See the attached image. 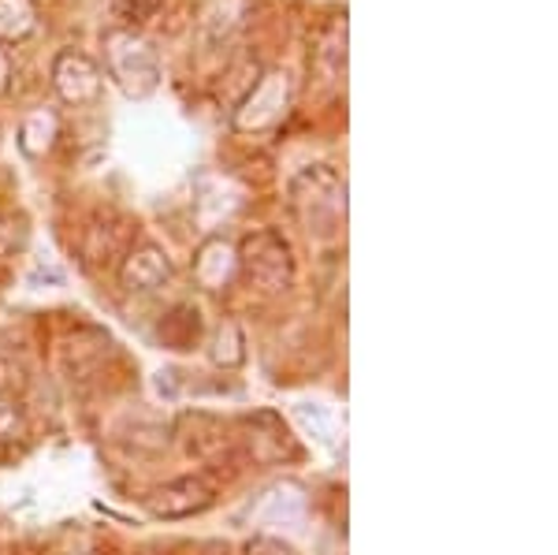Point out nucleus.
Instances as JSON below:
<instances>
[{
  "mask_svg": "<svg viewBox=\"0 0 558 555\" xmlns=\"http://www.w3.org/2000/svg\"><path fill=\"white\" fill-rule=\"evenodd\" d=\"M202 339V313L191 302H179L160 321V347L165 351H194Z\"/></svg>",
  "mask_w": 558,
  "mask_h": 555,
  "instance_id": "nucleus-11",
  "label": "nucleus"
},
{
  "mask_svg": "<svg viewBox=\"0 0 558 555\" xmlns=\"http://www.w3.org/2000/svg\"><path fill=\"white\" fill-rule=\"evenodd\" d=\"M38 31L34 0H0V41H26Z\"/></svg>",
  "mask_w": 558,
  "mask_h": 555,
  "instance_id": "nucleus-15",
  "label": "nucleus"
},
{
  "mask_svg": "<svg viewBox=\"0 0 558 555\" xmlns=\"http://www.w3.org/2000/svg\"><path fill=\"white\" fill-rule=\"evenodd\" d=\"M8 86H12V60L0 49V94H8Z\"/></svg>",
  "mask_w": 558,
  "mask_h": 555,
  "instance_id": "nucleus-19",
  "label": "nucleus"
},
{
  "mask_svg": "<svg viewBox=\"0 0 558 555\" xmlns=\"http://www.w3.org/2000/svg\"><path fill=\"white\" fill-rule=\"evenodd\" d=\"M52 86H57L60 101L68 105H97L101 101V89H105V79H101V68L86 57V52H60L57 64H52Z\"/></svg>",
  "mask_w": 558,
  "mask_h": 555,
  "instance_id": "nucleus-7",
  "label": "nucleus"
},
{
  "mask_svg": "<svg viewBox=\"0 0 558 555\" xmlns=\"http://www.w3.org/2000/svg\"><path fill=\"white\" fill-rule=\"evenodd\" d=\"M105 60H108V75L120 83V89L128 97H146L157 89L160 64H157V49L134 31H112L105 38Z\"/></svg>",
  "mask_w": 558,
  "mask_h": 555,
  "instance_id": "nucleus-3",
  "label": "nucleus"
},
{
  "mask_svg": "<svg viewBox=\"0 0 558 555\" xmlns=\"http://www.w3.org/2000/svg\"><path fill=\"white\" fill-rule=\"evenodd\" d=\"M31 436V418H26V407L15 391L0 388V447L23 444Z\"/></svg>",
  "mask_w": 558,
  "mask_h": 555,
  "instance_id": "nucleus-16",
  "label": "nucleus"
},
{
  "mask_svg": "<svg viewBox=\"0 0 558 555\" xmlns=\"http://www.w3.org/2000/svg\"><path fill=\"white\" fill-rule=\"evenodd\" d=\"M291 105V75L287 71H268L260 83L250 89L246 101L235 109V131H272L279 120L287 116Z\"/></svg>",
  "mask_w": 558,
  "mask_h": 555,
  "instance_id": "nucleus-5",
  "label": "nucleus"
},
{
  "mask_svg": "<svg viewBox=\"0 0 558 555\" xmlns=\"http://www.w3.org/2000/svg\"><path fill=\"white\" fill-rule=\"evenodd\" d=\"M120 15L128 23H142V20H149V15H157V8H160V0H120Z\"/></svg>",
  "mask_w": 558,
  "mask_h": 555,
  "instance_id": "nucleus-17",
  "label": "nucleus"
},
{
  "mask_svg": "<svg viewBox=\"0 0 558 555\" xmlns=\"http://www.w3.org/2000/svg\"><path fill=\"white\" fill-rule=\"evenodd\" d=\"M246 15H250V0H202L197 26H202L205 38L228 41L246 23Z\"/></svg>",
  "mask_w": 558,
  "mask_h": 555,
  "instance_id": "nucleus-10",
  "label": "nucleus"
},
{
  "mask_svg": "<svg viewBox=\"0 0 558 555\" xmlns=\"http://www.w3.org/2000/svg\"><path fill=\"white\" fill-rule=\"evenodd\" d=\"M0 388H4V381H0Z\"/></svg>",
  "mask_w": 558,
  "mask_h": 555,
  "instance_id": "nucleus-20",
  "label": "nucleus"
},
{
  "mask_svg": "<svg viewBox=\"0 0 558 555\" xmlns=\"http://www.w3.org/2000/svg\"><path fill=\"white\" fill-rule=\"evenodd\" d=\"M172 257L157 243H131L120 257V283L128 294H153L172 280Z\"/></svg>",
  "mask_w": 558,
  "mask_h": 555,
  "instance_id": "nucleus-6",
  "label": "nucleus"
},
{
  "mask_svg": "<svg viewBox=\"0 0 558 555\" xmlns=\"http://www.w3.org/2000/svg\"><path fill=\"white\" fill-rule=\"evenodd\" d=\"M57 134H60V116L52 112V109H34L23 120V128H20V149H23V157L41 160L52 146H57Z\"/></svg>",
  "mask_w": 558,
  "mask_h": 555,
  "instance_id": "nucleus-12",
  "label": "nucleus"
},
{
  "mask_svg": "<svg viewBox=\"0 0 558 555\" xmlns=\"http://www.w3.org/2000/svg\"><path fill=\"white\" fill-rule=\"evenodd\" d=\"M31 246V220L23 213H0V280L15 273V262Z\"/></svg>",
  "mask_w": 558,
  "mask_h": 555,
  "instance_id": "nucleus-13",
  "label": "nucleus"
},
{
  "mask_svg": "<svg viewBox=\"0 0 558 555\" xmlns=\"http://www.w3.org/2000/svg\"><path fill=\"white\" fill-rule=\"evenodd\" d=\"M246 555H294V548L279 541V536H254L246 544Z\"/></svg>",
  "mask_w": 558,
  "mask_h": 555,
  "instance_id": "nucleus-18",
  "label": "nucleus"
},
{
  "mask_svg": "<svg viewBox=\"0 0 558 555\" xmlns=\"http://www.w3.org/2000/svg\"><path fill=\"white\" fill-rule=\"evenodd\" d=\"M287 205L291 217L310 239H336L347 220V183L336 168L310 165L287 186Z\"/></svg>",
  "mask_w": 558,
  "mask_h": 555,
  "instance_id": "nucleus-1",
  "label": "nucleus"
},
{
  "mask_svg": "<svg viewBox=\"0 0 558 555\" xmlns=\"http://www.w3.org/2000/svg\"><path fill=\"white\" fill-rule=\"evenodd\" d=\"M209 362L220 370H239L246 362V333L239 321H220L209 336Z\"/></svg>",
  "mask_w": 558,
  "mask_h": 555,
  "instance_id": "nucleus-14",
  "label": "nucleus"
},
{
  "mask_svg": "<svg viewBox=\"0 0 558 555\" xmlns=\"http://www.w3.org/2000/svg\"><path fill=\"white\" fill-rule=\"evenodd\" d=\"M131 243H134L131 220L120 217V213H101V217L89 220L83 236V257L89 265H112L128 254Z\"/></svg>",
  "mask_w": 558,
  "mask_h": 555,
  "instance_id": "nucleus-9",
  "label": "nucleus"
},
{
  "mask_svg": "<svg viewBox=\"0 0 558 555\" xmlns=\"http://www.w3.org/2000/svg\"><path fill=\"white\" fill-rule=\"evenodd\" d=\"M194 283L209 294H223L239 280V250L228 239H205L194 250Z\"/></svg>",
  "mask_w": 558,
  "mask_h": 555,
  "instance_id": "nucleus-8",
  "label": "nucleus"
},
{
  "mask_svg": "<svg viewBox=\"0 0 558 555\" xmlns=\"http://www.w3.org/2000/svg\"><path fill=\"white\" fill-rule=\"evenodd\" d=\"M220 488L209 473H183V478L168 481V485L153 488L146 496V511L157 522H183V518L205 515L216 504Z\"/></svg>",
  "mask_w": 558,
  "mask_h": 555,
  "instance_id": "nucleus-4",
  "label": "nucleus"
},
{
  "mask_svg": "<svg viewBox=\"0 0 558 555\" xmlns=\"http://www.w3.org/2000/svg\"><path fill=\"white\" fill-rule=\"evenodd\" d=\"M239 276L260 294H283L294 288V254L279 231L260 228L242 239Z\"/></svg>",
  "mask_w": 558,
  "mask_h": 555,
  "instance_id": "nucleus-2",
  "label": "nucleus"
}]
</instances>
